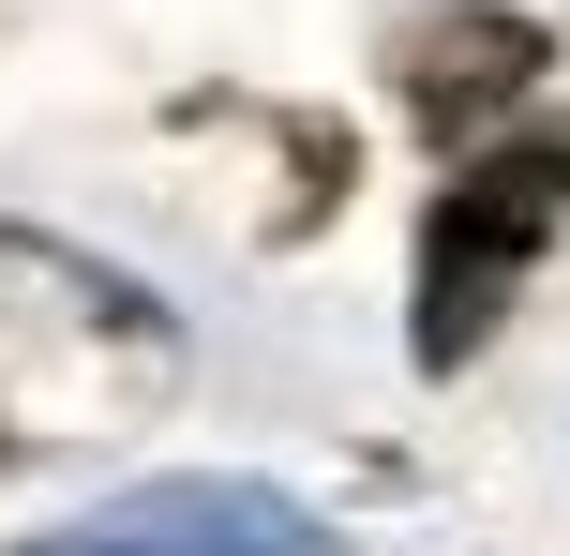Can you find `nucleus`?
<instances>
[{
    "label": "nucleus",
    "mask_w": 570,
    "mask_h": 556,
    "mask_svg": "<svg viewBox=\"0 0 570 556\" xmlns=\"http://www.w3.org/2000/svg\"><path fill=\"white\" fill-rule=\"evenodd\" d=\"M0 361L76 377V407H166L180 391V316L150 286H120L106 256H60V241L0 226Z\"/></svg>",
    "instance_id": "obj_2"
},
{
    "label": "nucleus",
    "mask_w": 570,
    "mask_h": 556,
    "mask_svg": "<svg viewBox=\"0 0 570 556\" xmlns=\"http://www.w3.org/2000/svg\"><path fill=\"white\" fill-rule=\"evenodd\" d=\"M570 226V120H511L495 150H465L421 211V286H405V361L421 377H465L495 347V316L525 301V271L556 256Z\"/></svg>",
    "instance_id": "obj_1"
},
{
    "label": "nucleus",
    "mask_w": 570,
    "mask_h": 556,
    "mask_svg": "<svg viewBox=\"0 0 570 556\" xmlns=\"http://www.w3.org/2000/svg\"><path fill=\"white\" fill-rule=\"evenodd\" d=\"M16 556H331V527L256 467H180V481H120V497L30 527Z\"/></svg>",
    "instance_id": "obj_3"
},
{
    "label": "nucleus",
    "mask_w": 570,
    "mask_h": 556,
    "mask_svg": "<svg viewBox=\"0 0 570 556\" xmlns=\"http://www.w3.org/2000/svg\"><path fill=\"white\" fill-rule=\"evenodd\" d=\"M541 76H556V30L511 16V0H435V16L391 30V90H405V120H421L451 166L511 136V106H525Z\"/></svg>",
    "instance_id": "obj_4"
}]
</instances>
